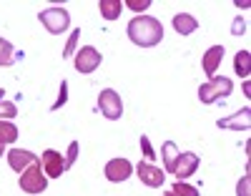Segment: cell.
<instances>
[{
  "label": "cell",
  "mask_w": 251,
  "mask_h": 196,
  "mask_svg": "<svg viewBox=\"0 0 251 196\" xmlns=\"http://www.w3.org/2000/svg\"><path fill=\"white\" fill-rule=\"evenodd\" d=\"M126 33H128V38L136 43V46L153 48L163 38V26H161V20H156L151 15H136L128 23V28H126Z\"/></svg>",
  "instance_id": "6da1fadb"
},
{
  "label": "cell",
  "mask_w": 251,
  "mask_h": 196,
  "mask_svg": "<svg viewBox=\"0 0 251 196\" xmlns=\"http://www.w3.org/2000/svg\"><path fill=\"white\" fill-rule=\"evenodd\" d=\"M231 91H234V83L228 81L226 76H214L211 81L203 83L199 88V101L208 106V103H216V101H221L226 96H231Z\"/></svg>",
  "instance_id": "7a4b0ae2"
},
{
  "label": "cell",
  "mask_w": 251,
  "mask_h": 196,
  "mask_svg": "<svg viewBox=\"0 0 251 196\" xmlns=\"http://www.w3.org/2000/svg\"><path fill=\"white\" fill-rule=\"evenodd\" d=\"M18 184H20V189H23L25 194H43L48 189V176H46L43 166H40V161L28 166L23 173H20Z\"/></svg>",
  "instance_id": "3957f363"
},
{
  "label": "cell",
  "mask_w": 251,
  "mask_h": 196,
  "mask_svg": "<svg viewBox=\"0 0 251 196\" xmlns=\"http://www.w3.org/2000/svg\"><path fill=\"white\" fill-rule=\"evenodd\" d=\"M38 20L53 35H60L63 30H68V26H71V15H68L66 8H48V10H43L38 15Z\"/></svg>",
  "instance_id": "277c9868"
},
{
  "label": "cell",
  "mask_w": 251,
  "mask_h": 196,
  "mask_svg": "<svg viewBox=\"0 0 251 196\" xmlns=\"http://www.w3.org/2000/svg\"><path fill=\"white\" fill-rule=\"evenodd\" d=\"M98 108H100V113L106 116L108 121H118L123 116V101L121 96L113 91V88H103L100 96H98Z\"/></svg>",
  "instance_id": "5b68a950"
},
{
  "label": "cell",
  "mask_w": 251,
  "mask_h": 196,
  "mask_svg": "<svg viewBox=\"0 0 251 196\" xmlns=\"http://www.w3.org/2000/svg\"><path fill=\"white\" fill-rule=\"evenodd\" d=\"M100 60H103V56L93 46H83L78 53H73V65L78 73H93L100 65Z\"/></svg>",
  "instance_id": "8992f818"
},
{
  "label": "cell",
  "mask_w": 251,
  "mask_h": 196,
  "mask_svg": "<svg viewBox=\"0 0 251 196\" xmlns=\"http://www.w3.org/2000/svg\"><path fill=\"white\" fill-rule=\"evenodd\" d=\"M40 166H43L48 179H60L66 173V156L58 154L55 148H46L43 156H40Z\"/></svg>",
  "instance_id": "52a82bcc"
},
{
  "label": "cell",
  "mask_w": 251,
  "mask_h": 196,
  "mask_svg": "<svg viewBox=\"0 0 251 196\" xmlns=\"http://www.w3.org/2000/svg\"><path fill=\"white\" fill-rule=\"evenodd\" d=\"M103 173H106V179L111 184H123L133 173V166H131L128 159H111L106 164V168H103Z\"/></svg>",
  "instance_id": "ba28073f"
},
{
  "label": "cell",
  "mask_w": 251,
  "mask_h": 196,
  "mask_svg": "<svg viewBox=\"0 0 251 196\" xmlns=\"http://www.w3.org/2000/svg\"><path fill=\"white\" fill-rule=\"evenodd\" d=\"M199 168V156L194 154V151H183V154H178V161L174 166V176L178 181H186L188 176H194Z\"/></svg>",
  "instance_id": "9c48e42d"
},
{
  "label": "cell",
  "mask_w": 251,
  "mask_h": 196,
  "mask_svg": "<svg viewBox=\"0 0 251 196\" xmlns=\"http://www.w3.org/2000/svg\"><path fill=\"white\" fill-rule=\"evenodd\" d=\"M5 156H8V164H10V168H13L15 173H23L28 166L38 164V156L30 154L28 148H10Z\"/></svg>",
  "instance_id": "30bf717a"
},
{
  "label": "cell",
  "mask_w": 251,
  "mask_h": 196,
  "mask_svg": "<svg viewBox=\"0 0 251 196\" xmlns=\"http://www.w3.org/2000/svg\"><path fill=\"white\" fill-rule=\"evenodd\" d=\"M136 173H138L141 184L151 186V189H158V186H163V181H166L163 171H161L158 166H153V164H146V161H141V164L136 166Z\"/></svg>",
  "instance_id": "8fae6325"
},
{
  "label": "cell",
  "mask_w": 251,
  "mask_h": 196,
  "mask_svg": "<svg viewBox=\"0 0 251 196\" xmlns=\"http://www.w3.org/2000/svg\"><path fill=\"white\" fill-rule=\"evenodd\" d=\"M216 126L219 128H231V131H246L249 126H251V108L246 106V108H241L239 113H234V116H228V118H219L216 121Z\"/></svg>",
  "instance_id": "7c38bea8"
},
{
  "label": "cell",
  "mask_w": 251,
  "mask_h": 196,
  "mask_svg": "<svg viewBox=\"0 0 251 196\" xmlns=\"http://www.w3.org/2000/svg\"><path fill=\"white\" fill-rule=\"evenodd\" d=\"M224 60V46H211L206 53H203V73L206 76H216V68Z\"/></svg>",
  "instance_id": "4fadbf2b"
},
{
  "label": "cell",
  "mask_w": 251,
  "mask_h": 196,
  "mask_svg": "<svg viewBox=\"0 0 251 196\" xmlns=\"http://www.w3.org/2000/svg\"><path fill=\"white\" fill-rule=\"evenodd\" d=\"M196 28H199V20H196L191 13H178V15H174V30H176L178 35H191Z\"/></svg>",
  "instance_id": "5bb4252c"
},
{
  "label": "cell",
  "mask_w": 251,
  "mask_h": 196,
  "mask_svg": "<svg viewBox=\"0 0 251 196\" xmlns=\"http://www.w3.org/2000/svg\"><path fill=\"white\" fill-rule=\"evenodd\" d=\"M178 146L174 143V141H163V146H161V156H163V164H166V171H171L174 173V166H176V161H178Z\"/></svg>",
  "instance_id": "9a60e30c"
},
{
  "label": "cell",
  "mask_w": 251,
  "mask_h": 196,
  "mask_svg": "<svg viewBox=\"0 0 251 196\" xmlns=\"http://www.w3.org/2000/svg\"><path fill=\"white\" fill-rule=\"evenodd\" d=\"M121 8H123L121 0H100L98 3V10H100V15L106 20H116L121 15Z\"/></svg>",
  "instance_id": "2e32d148"
},
{
  "label": "cell",
  "mask_w": 251,
  "mask_h": 196,
  "mask_svg": "<svg viewBox=\"0 0 251 196\" xmlns=\"http://www.w3.org/2000/svg\"><path fill=\"white\" fill-rule=\"evenodd\" d=\"M234 71H236V76H241V78L249 76V71H251V53H249V51H239V53H236V58H234Z\"/></svg>",
  "instance_id": "e0dca14e"
},
{
  "label": "cell",
  "mask_w": 251,
  "mask_h": 196,
  "mask_svg": "<svg viewBox=\"0 0 251 196\" xmlns=\"http://www.w3.org/2000/svg\"><path fill=\"white\" fill-rule=\"evenodd\" d=\"M18 58H15V48L10 46V43L5 38H0V65L3 68H8V65H13Z\"/></svg>",
  "instance_id": "ac0fdd59"
},
{
  "label": "cell",
  "mask_w": 251,
  "mask_h": 196,
  "mask_svg": "<svg viewBox=\"0 0 251 196\" xmlns=\"http://www.w3.org/2000/svg\"><path fill=\"white\" fill-rule=\"evenodd\" d=\"M18 139V128L10 121H0V141L3 143H13Z\"/></svg>",
  "instance_id": "d6986e66"
},
{
  "label": "cell",
  "mask_w": 251,
  "mask_h": 196,
  "mask_svg": "<svg viewBox=\"0 0 251 196\" xmlns=\"http://www.w3.org/2000/svg\"><path fill=\"white\" fill-rule=\"evenodd\" d=\"M171 191H174L176 196H199V189L191 186V184H186V181H176V184L171 186Z\"/></svg>",
  "instance_id": "ffe728a7"
},
{
  "label": "cell",
  "mask_w": 251,
  "mask_h": 196,
  "mask_svg": "<svg viewBox=\"0 0 251 196\" xmlns=\"http://www.w3.org/2000/svg\"><path fill=\"white\" fill-rule=\"evenodd\" d=\"M141 151H143V159H146V164H151V161L156 159V151H153V146H151L149 136H141Z\"/></svg>",
  "instance_id": "44dd1931"
},
{
  "label": "cell",
  "mask_w": 251,
  "mask_h": 196,
  "mask_svg": "<svg viewBox=\"0 0 251 196\" xmlns=\"http://www.w3.org/2000/svg\"><path fill=\"white\" fill-rule=\"evenodd\" d=\"M13 116H18V108H15V103L3 101V103H0V121H8V118H13Z\"/></svg>",
  "instance_id": "7402d4cb"
},
{
  "label": "cell",
  "mask_w": 251,
  "mask_h": 196,
  "mask_svg": "<svg viewBox=\"0 0 251 196\" xmlns=\"http://www.w3.org/2000/svg\"><path fill=\"white\" fill-rule=\"evenodd\" d=\"M123 5H126V8H131L133 13H143V10H149V8H151V0H126Z\"/></svg>",
  "instance_id": "603a6c76"
},
{
  "label": "cell",
  "mask_w": 251,
  "mask_h": 196,
  "mask_svg": "<svg viewBox=\"0 0 251 196\" xmlns=\"http://www.w3.org/2000/svg\"><path fill=\"white\" fill-rule=\"evenodd\" d=\"M78 35H80V28H75V30L71 33V38H68V46H66V51H63V58H71V56H73V51H75V43H78Z\"/></svg>",
  "instance_id": "cb8c5ba5"
},
{
  "label": "cell",
  "mask_w": 251,
  "mask_h": 196,
  "mask_svg": "<svg viewBox=\"0 0 251 196\" xmlns=\"http://www.w3.org/2000/svg\"><path fill=\"white\" fill-rule=\"evenodd\" d=\"M66 98H68V81H60V98L50 106V111H58V108L66 103Z\"/></svg>",
  "instance_id": "d4e9b609"
},
{
  "label": "cell",
  "mask_w": 251,
  "mask_h": 196,
  "mask_svg": "<svg viewBox=\"0 0 251 196\" xmlns=\"http://www.w3.org/2000/svg\"><path fill=\"white\" fill-rule=\"evenodd\" d=\"M75 159H78V141H73V143L68 146V154H66V171L75 164Z\"/></svg>",
  "instance_id": "484cf974"
},
{
  "label": "cell",
  "mask_w": 251,
  "mask_h": 196,
  "mask_svg": "<svg viewBox=\"0 0 251 196\" xmlns=\"http://www.w3.org/2000/svg\"><path fill=\"white\" fill-rule=\"evenodd\" d=\"M236 196H251V179L249 176H241V181L236 186Z\"/></svg>",
  "instance_id": "4316f807"
},
{
  "label": "cell",
  "mask_w": 251,
  "mask_h": 196,
  "mask_svg": "<svg viewBox=\"0 0 251 196\" xmlns=\"http://www.w3.org/2000/svg\"><path fill=\"white\" fill-rule=\"evenodd\" d=\"M244 28H246V23H244V18L241 15H236V20H234V26H231V35H241L244 33Z\"/></svg>",
  "instance_id": "83f0119b"
},
{
  "label": "cell",
  "mask_w": 251,
  "mask_h": 196,
  "mask_svg": "<svg viewBox=\"0 0 251 196\" xmlns=\"http://www.w3.org/2000/svg\"><path fill=\"white\" fill-rule=\"evenodd\" d=\"M0 156H5V143L0 141Z\"/></svg>",
  "instance_id": "f1b7e54d"
},
{
  "label": "cell",
  "mask_w": 251,
  "mask_h": 196,
  "mask_svg": "<svg viewBox=\"0 0 251 196\" xmlns=\"http://www.w3.org/2000/svg\"><path fill=\"white\" fill-rule=\"evenodd\" d=\"M163 196H176V194H174V191L169 189V191H163Z\"/></svg>",
  "instance_id": "f546056e"
},
{
  "label": "cell",
  "mask_w": 251,
  "mask_h": 196,
  "mask_svg": "<svg viewBox=\"0 0 251 196\" xmlns=\"http://www.w3.org/2000/svg\"><path fill=\"white\" fill-rule=\"evenodd\" d=\"M3 96H5V91H3V88H0V103H3Z\"/></svg>",
  "instance_id": "4dcf8cb0"
}]
</instances>
